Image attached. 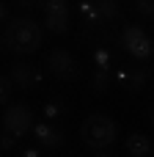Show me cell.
Returning <instances> with one entry per match:
<instances>
[{
	"instance_id": "obj_1",
	"label": "cell",
	"mask_w": 154,
	"mask_h": 157,
	"mask_svg": "<svg viewBox=\"0 0 154 157\" xmlns=\"http://www.w3.org/2000/svg\"><path fill=\"white\" fill-rule=\"evenodd\" d=\"M3 44L14 52H36L41 47V25L33 17H14L3 30Z\"/></svg>"
},
{
	"instance_id": "obj_2",
	"label": "cell",
	"mask_w": 154,
	"mask_h": 157,
	"mask_svg": "<svg viewBox=\"0 0 154 157\" xmlns=\"http://www.w3.org/2000/svg\"><path fill=\"white\" fill-rule=\"evenodd\" d=\"M116 132H118L116 121H113L110 116H105V113H94V116H88V119L80 124V138H83V144L91 146V149H105V146H110V144L116 141Z\"/></svg>"
},
{
	"instance_id": "obj_3",
	"label": "cell",
	"mask_w": 154,
	"mask_h": 157,
	"mask_svg": "<svg viewBox=\"0 0 154 157\" xmlns=\"http://www.w3.org/2000/svg\"><path fill=\"white\" fill-rule=\"evenodd\" d=\"M47 69L58 80H77L80 77V63L74 61V55H69V50H61V47H55L47 55Z\"/></svg>"
},
{
	"instance_id": "obj_4",
	"label": "cell",
	"mask_w": 154,
	"mask_h": 157,
	"mask_svg": "<svg viewBox=\"0 0 154 157\" xmlns=\"http://www.w3.org/2000/svg\"><path fill=\"white\" fill-rule=\"evenodd\" d=\"M3 130L11 132L14 138L28 135V130H33V113L28 105H11L3 113Z\"/></svg>"
},
{
	"instance_id": "obj_5",
	"label": "cell",
	"mask_w": 154,
	"mask_h": 157,
	"mask_svg": "<svg viewBox=\"0 0 154 157\" xmlns=\"http://www.w3.org/2000/svg\"><path fill=\"white\" fill-rule=\"evenodd\" d=\"M121 44H124V50L130 52V55H135V58H149L154 52V44L152 39L143 33V28H138V25H130V28H124V33H121Z\"/></svg>"
},
{
	"instance_id": "obj_6",
	"label": "cell",
	"mask_w": 154,
	"mask_h": 157,
	"mask_svg": "<svg viewBox=\"0 0 154 157\" xmlns=\"http://www.w3.org/2000/svg\"><path fill=\"white\" fill-rule=\"evenodd\" d=\"M8 77L14 80V86H19V88L30 91V88H36V86H39V77H41V75H39V69H36V66L17 61V63H11V72H8Z\"/></svg>"
},
{
	"instance_id": "obj_7",
	"label": "cell",
	"mask_w": 154,
	"mask_h": 157,
	"mask_svg": "<svg viewBox=\"0 0 154 157\" xmlns=\"http://www.w3.org/2000/svg\"><path fill=\"white\" fill-rule=\"evenodd\" d=\"M33 135H36L47 149L63 146V132H61L58 127H52V124H36V127H33Z\"/></svg>"
},
{
	"instance_id": "obj_8",
	"label": "cell",
	"mask_w": 154,
	"mask_h": 157,
	"mask_svg": "<svg viewBox=\"0 0 154 157\" xmlns=\"http://www.w3.org/2000/svg\"><path fill=\"white\" fill-rule=\"evenodd\" d=\"M127 152L132 157H149L152 155V141L143 135V132H132L127 138Z\"/></svg>"
},
{
	"instance_id": "obj_9",
	"label": "cell",
	"mask_w": 154,
	"mask_h": 157,
	"mask_svg": "<svg viewBox=\"0 0 154 157\" xmlns=\"http://www.w3.org/2000/svg\"><path fill=\"white\" fill-rule=\"evenodd\" d=\"M113 80V69H94V77H91V91L96 94H105L107 86Z\"/></svg>"
},
{
	"instance_id": "obj_10",
	"label": "cell",
	"mask_w": 154,
	"mask_h": 157,
	"mask_svg": "<svg viewBox=\"0 0 154 157\" xmlns=\"http://www.w3.org/2000/svg\"><path fill=\"white\" fill-rule=\"evenodd\" d=\"M118 77L127 83V88H130V91H141V88L146 86V80H149V72H146V69H138V72H132V75L121 72Z\"/></svg>"
},
{
	"instance_id": "obj_11",
	"label": "cell",
	"mask_w": 154,
	"mask_h": 157,
	"mask_svg": "<svg viewBox=\"0 0 154 157\" xmlns=\"http://www.w3.org/2000/svg\"><path fill=\"white\" fill-rule=\"evenodd\" d=\"M96 11L102 22H113L118 17V3L116 0H96Z\"/></svg>"
},
{
	"instance_id": "obj_12",
	"label": "cell",
	"mask_w": 154,
	"mask_h": 157,
	"mask_svg": "<svg viewBox=\"0 0 154 157\" xmlns=\"http://www.w3.org/2000/svg\"><path fill=\"white\" fill-rule=\"evenodd\" d=\"M44 17H47V30H52V33L69 30V14H44Z\"/></svg>"
},
{
	"instance_id": "obj_13",
	"label": "cell",
	"mask_w": 154,
	"mask_h": 157,
	"mask_svg": "<svg viewBox=\"0 0 154 157\" xmlns=\"http://www.w3.org/2000/svg\"><path fill=\"white\" fill-rule=\"evenodd\" d=\"M80 11H83V17H85L88 25H99L102 22L99 19V11H96V0H83L80 3Z\"/></svg>"
},
{
	"instance_id": "obj_14",
	"label": "cell",
	"mask_w": 154,
	"mask_h": 157,
	"mask_svg": "<svg viewBox=\"0 0 154 157\" xmlns=\"http://www.w3.org/2000/svg\"><path fill=\"white\" fill-rule=\"evenodd\" d=\"M44 14H69V3L66 0H41Z\"/></svg>"
},
{
	"instance_id": "obj_15",
	"label": "cell",
	"mask_w": 154,
	"mask_h": 157,
	"mask_svg": "<svg viewBox=\"0 0 154 157\" xmlns=\"http://www.w3.org/2000/svg\"><path fill=\"white\" fill-rule=\"evenodd\" d=\"M94 63H96V69H113V63H110V52H107L105 47L94 50Z\"/></svg>"
},
{
	"instance_id": "obj_16",
	"label": "cell",
	"mask_w": 154,
	"mask_h": 157,
	"mask_svg": "<svg viewBox=\"0 0 154 157\" xmlns=\"http://www.w3.org/2000/svg\"><path fill=\"white\" fill-rule=\"evenodd\" d=\"M135 8H138V14L146 17V19L154 17V0H135Z\"/></svg>"
},
{
	"instance_id": "obj_17",
	"label": "cell",
	"mask_w": 154,
	"mask_h": 157,
	"mask_svg": "<svg viewBox=\"0 0 154 157\" xmlns=\"http://www.w3.org/2000/svg\"><path fill=\"white\" fill-rule=\"evenodd\" d=\"M63 110H66L63 102H44V116H47V119H58Z\"/></svg>"
},
{
	"instance_id": "obj_18",
	"label": "cell",
	"mask_w": 154,
	"mask_h": 157,
	"mask_svg": "<svg viewBox=\"0 0 154 157\" xmlns=\"http://www.w3.org/2000/svg\"><path fill=\"white\" fill-rule=\"evenodd\" d=\"M11 86H14V80H11V77H3V75H0V105H3V102L11 97Z\"/></svg>"
},
{
	"instance_id": "obj_19",
	"label": "cell",
	"mask_w": 154,
	"mask_h": 157,
	"mask_svg": "<svg viewBox=\"0 0 154 157\" xmlns=\"http://www.w3.org/2000/svg\"><path fill=\"white\" fill-rule=\"evenodd\" d=\"M17 141H19V138H14L11 132H6V135H0V149H3V152H11V149L17 146Z\"/></svg>"
},
{
	"instance_id": "obj_20",
	"label": "cell",
	"mask_w": 154,
	"mask_h": 157,
	"mask_svg": "<svg viewBox=\"0 0 154 157\" xmlns=\"http://www.w3.org/2000/svg\"><path fill=\"white\" fill-rule=\"evenodd\" d=\"M41 0H17V6H22V8H36Z\"/></svg>"
},
{
	"instance_id": "obj_21",
	"label": "cell",
	"mask_w": 154,
	"mask_h": 157,
	"mask_svg": "<svg viewBox=\"0 0 154 157\" xmlns=\"http://www.w3.org/2000/svg\"><path fill=\"white\" fill-rule=\"evenodd\" d=\"M6 17H8V11H6V3H3V0H0V22H3V19H6Z\"/></svg>"
},
{
	"instance_id": "obj_22",
	"label": "cell",
	"mask_w": 154,
	"mask_h": 157,
	"mask_svg": "<svg viewBox=\"0 0 154 157\" xmlns=\"http://www.w3.org/2000/svg\"><path fill=\"white\" fill-rule=\"evenodd\" d=\"M22 157H39V152H36V149H25V152H22Z\"/></svg>"
},
{
	"instance_id": "obj_23",
	"label": "cell",
	"mask_w": 154,
	"mask_h": 157,
	"mask_svg": "<svg viewBox=\"0 0 154 157\" xmlns=\"http://www.w3.org/2000/svg\"><path fill=\"white\" fill-rule=\"evenodd\" d=\"M149 119H152V124H154V110H152V116H149Z\"/></svg>"
},
{
	"instance_id": "obj_24",
	"label": "cell",
	"mask_w": 154,
	"mask_h": 157,
	"mask_svg": "<svg viewBox=\"0 0 154 157\" xmlns=\"http://www.w3.org/2000/svg\"><path fill=\"white\" fill-rule=\"evenodd\" d=\"M96 157H110V155H96Z\"/></svg>"
},
{
	"instance_id": "obj_25",
	"label": "cell",
	"mask_w": 154,
	"mask_h": 157,
	"mask_svg": "<svg viewBox=\"0 0 154 157\" xmlns=\"http://www.w3.org/2000/svg\"><path fill=\"white\" fill-rule=\"evenodd\" d=\"M152 55H154V52H152Z\"/></svg>"
}]
</instances>
